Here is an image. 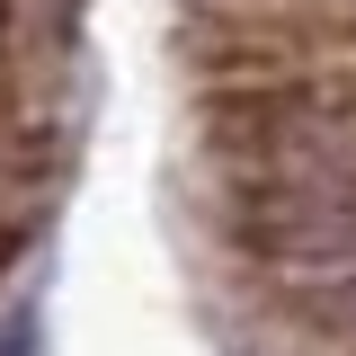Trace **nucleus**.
I'll return each instance as SVG.
<instances>
[{"label":"nucleus","instance_id":"nucleus-1","mask_svg":"<svg viewBox=\"0 0 356 356\" xmlns=\"http://www.w3.org/2000/svg\"><path fill=\"white\" fill-rule=\"evenodd\" d=\"M0 356H36V312H18V321H9V348Z\"/></svg>","mask_w":356,"mask_h":356}]
</instances>
